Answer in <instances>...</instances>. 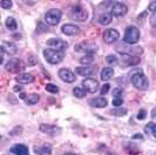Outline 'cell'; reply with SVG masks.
Wrapping results in <instances>:
<instances>
[{
  "label": "cell",
  "instance_id": "obj_1",
  "mask_svg": "<svg viewBox=\"0 0 156 155\" xmlns=\"http://www.w3.org/2000/svg\"><path fill=\"white\" fill-rule=\"evenodd\" d=\"M130 80L133 86L139 89V91H147L149 87V80L148 78L143 74L142 70H135L133 74H130Z\"/></svg>",
  "mask_w": 156,
  "mask_h": 155
},
{
  "label": "cell",
  "instance_id": "obj_2",
  "mask_svg": "<svg viewBox=\"0 0 156 155\" xmlns=\"http://www.w3.org/2000/svg\"><path fill=\"white\" fill-rule=\"evenodd\" d=\"M140 40V30L135 26H128L125 31L123 35V42L127 45H135Z\"/></svg>",
  "mask_w": 156,
  "mask_h": 155
},
{
  "label": "cell",
  "instance_id": "obj_3",
  "mask_svg": "<svg viewBox=\"0 0 156 155\" xmlns=\"http://www.w3.org/2000/svg\"><path fill=\"white\" fill-rule=\"evenodd\" d=\"M44 56L47 60V62H49L51 65H58L63 60L65 52L55 51L52 48H46V49H44Z\"/></svg>",
  "mask_w": 156,
  "mask_h": 155
},
{
  "label": "cell",
  "instance_id": "obj_4",
  "mask_svg": "<svg viewBox=\"0 0 156 155\" xmlns=\"http://www.w3.org/2000/svg\"><path fill=\"white\" fill-rule=\"evenodd\" d=\"M70 18L76 20V21H85L88 18V13L82 5L78 4V5H74L70 8Z\"/></svg>",
  "mask_w": 156,
  "mask_h": 155
},
{
  "label": "cell",
  "instance_id": "obj_5",
  "mask_svg": "<svg viewBox=\"0 0 156 155\" xmlns=\"http://www.w3.org/2000/svg\"><path fill=\"white\" fill-rule=\"evenodd\" d=\"M61 16H62V12L59 9V8H51L48 9L45 16V19H46V23L51 26H55L60 23L61 20Z\"/></svg>",
  "mask_w": 156,
  "mask_h": 155
},
{
  "label": "cell",
  "instance_id": "obj_6",
  "mask_svg": "<svg viewBox=\"0 0 156 155\" xmlns=\"http://www.w3.org/2000/svg\"><path fill=\"white\" fill-rule=\"evenodd\" d=\"M74 49L79 53H86L87 55H93L96 52L98 46L93 42H89V41H82L74 47Z\"/></svg>",
  "mask_w": 156,
  "mask_h": 155
},
{
  "label": "cell",
  "instance_id": "obj_7",
  "mask_svg": "<svg viewBox=\"0 0 156 155\" xmlns=\"http://www.w3.org/2000/svg\"><path fill=\"white\" fill-rule=\"evenodd\" d=\"M47 46L49 47V48H52V49H55V51H66L67 49V47H68V44L66 42V41H63L61 39L59 38H51L47 40Z\"/></svg>",
  "mask_w": 156,
  "mask_h": 155
},
{
  "label": "cell",
  "instance_id": "obj_8",
  "mask_svg": "<svg viewBox=\"0 0 156 155\" xmlns=\"http://www.w3.org/2000/svg\"><path fill=\"white\" fill-rule=\"evenodd\" d=\"M127 12H128V7L123 2H114L113 6L110 7V14L116 18L126 16Z\"/></svg>",
  "mask_w": 156,
  "mask_h": 155
},
{
  "label": "cell",
  "instance_id": "obj_9",
  "mask_svg": "<svg viewBox=\"0 0 156 155\" xmlns=\"http://www.w3.org/2000/svg\"><path fill=\"white\" fill-rule=\"evenodd\" d=\"M116 51L120 52L121 54H129V55H134V54H142L143 53V48L139 46L135 47H130L129 46H125V45H117L116 46Z\"/></svg>",
  "mask_w": 156,
  "mask_h": 155
},
{
  "label": "cell",
  "instance_id": "obj_10",
  "mask_svg": "<svg viewBox=\"0 0 156 155\" xmlns=\"http://www.w3.org/2000/svg\"><path fill=\"white\" fill-rule=\"evenodd\" d=\"M82 87L88 93H95L99 91V81L93 78H87L82 81Z\"/></svg>",
  "mask_w": 156,
  "mask_h": 155
},
{
  "label": "cell",
  "instance_id": "obj_11",
  "mask_svg": "<svg viewBox=\"0 0 156 155\" xmlns=\"http://www.w3.org/2000/svg\"><path fill=\"white\" fill-rule=\"evenodd\" d=\"M119 38H120V33H119L117 30H114V28H108L102 34V39H103V41L106 44H113Z\"/></svg>",
  "mask_w": 156,
  "mask_h": 155
},
{
  "label": "cell",
  "instance_id": "obj_12",
  "mask_svg": "<svg viewBox=\"0 0 156 155\" xmlns=\"http://www.w3.org/2000/svg\"><path fill=\"white\" fill-rule=\"evenodd\" d=\"M25 68V65L19 59H9L5 65V70L7 72H19Z\"/></svg>",
  "mask_w": 156,
  "mask_h": 155
},
{
  "label": "cell",
  "instance_id": "obj_13",
  "mask_svg": "<svg viewBox=\"0 0 156 155\" xmlns=\"http://www.w3.org/2000/svg\"><path fill=\"white\" fill-rule=\"evenodd\" d=\"M39 129L45 134H48L51 136H56L59 134H61V129L60 127L54 126V124H41L39 127Z\"/></svg>",
  "mask_w": 156,
  "mask_h": 155
},
{
  "label": "cell",
  "instance_id": "obj_14",
  "mask_svg": "<svg viewBox=\"0 0 156 155\" xmlns=\"http://www.w3.org/2000/svg\"><path fill=\"white\" fill-rule=\"evenodd\" d=\"M122 55V62L121 66L128 67V66H136L140 63V58L136 55H129V54H121Z\"/></svg>",
  "mask_w": 156,
  "mask_h": 155
},
{
  "label": "cell",
  "instance_id": "obj_15",
  "mask_svg": "<svg viewBox=\"0 0 156 155\" xmlns=\"http://www.w3.org/2000/svg\"><path fill=\"white\" fill-rule=\"evenodd\" d=\"M59 78L62 81L67 82V84H72V82L75 81V74L70 70H68V68H61V70H59Z\"/></svg>",
  "mask_w": 156,
  "mask_h": 155
},
{
  "label": "cell",
  "instance_id": "obj_16",
  "mask_svg": "<svg viewBox=\"0 0 156 155\" xmlns=\"http://www.w3.org/2000/svg\"><path fill=\"white\" fill-rule=\"evenodd\" d=\"M75 73L81 77H92V75H95L96 70H95V67H92V66H82V67H76Z\"/></svg>",
  "mask_w": 156,
  "mask_h": 155
},
{
  "label": "cell",
  "instance_id": "obj_17",
  "mask_svg": "<svg viewBox=\"0 0 156 155\" xmlns=\"http://www.w3.org/2000/svg\"><path fill=\"white\" fill-rule=\"evenodd\" d=\"M61 31H62L63 34L66 35H76L80 33V28H79L76 25H73V23H66L61 27Z\"/></svg>",
  "mask_w": 156,
  "mask_h": 155
},
{
  "label": "cell",
  "instance_id": "obj_18",
  "mask_svg": "<svg viewBox=\"0 0 156 155\" xmlns=\"http://www.w3.org/2000/svg\"><path fill=\"white\" fill-rule=\"evenodd\" d=\"M1 48L4 49V52L8 55H16V53L18 52V48L13 42H8L6 40L1 41Z\"/></svg>",
  "mask_w": 156,
  "mask_h": 155
},
{
  "label": "cell",
  "instance_id": "obj_19",
  "mask_svg": "<svg viewBox=\"0 0 156 155\" xmlns=\"http://www.w3.org/2000/svg\"><path fill=\"white\" fill-rule=\"evenodd\" d=\"M16 82L21 84V85H27V84H32L34 81V77L31 73H19L16 77Z\"/></svg>",
  "mask_w": 156,
  "mask_h": 155
},
{
  "label": "cell",
  "instance_id": "obj_20",
  "mask_svg": "<svg viewBox=\"0 0 156 155\" xmlns=\"http://www.w3.org/2000/svg\"><path fill=\"white\" fill-rule=\"evenodd\" d=\"M88 103H89L90 106L95 107V108H103V107H106V106L108 105V101H107V99H105V98H102V96H98V98H92V99H89Z\"/></svg>",
  "mask_w": 156,
  "mask_h": 155
},
{
  "label": "cell",
  "instance_id": "obj_21",
  "mask_svg": "<svg viewBox=\"0 0 156 155\" xmlns=\"http://www.w3.org/2000/svg\"><path fill=\"white\" fill-rule=\"evenodd\" d=\"M11 153L14 155H30V150H28L27 146L18 143V145H14L11 148Z\"/></svg>",
  "mask_w": 156,
  "mask_h": 155
},
{
  "label": "cell",
  "instance_id": "obj_22",
  "mask_svg": "<svg viewBox=\"0 0 156 155\" xmlns=\"http://www.w3.org/2000/svg\"><path fill=\"white\" fill-rule=\"evenodd\" d=\"M34 153L37 155H51L52 148L49 145H47V146H35L34 147Z\"/></svg>",
  "mask_w": 156,
  "mask_h": 155
},
{
  "label": "cell",
  "instance_id": "obj_23",
  "mask_svg": "<svg viewBox=\"0 0 156 155\" xmlns=\"http://www.w3.org/2000/svg\"><path fill=\"white\" fill-rule=\"evenodd\" d=\"M113 75H114V70H113L112 67H105V68H102L101 74H100L101 80H103V81L110 80V79L113 78Z\"/></svg>",
  "mask_w": 156,
  "mask_h": 155
},
{
  "label": "cell",
  "instance_id": "obj_24",
  "mask_svg": "<svg viewBox=\"0 0 156 155\" xmlns=\"http://www.w3.org/2000/svg\"><path fill=\"white\" fill-rule=\"evenodd\" d=\"M112 20H113V16L110 14V13H102L101 16H99V19H98V21L100 25H103V26H106V25H109L112 23Z\"/></svg>",
  "mask_w": 156,
  "mask_h": 155
},
{
  "label": "cell",
  "instance_id": "obj_25",
  "mask_svg": "<svg viewBox=\"0 0 156 155\" xmlns=\"http://www.w3.org/2000/svg\"><path fill=\"white\" fill-rule=\"evenodd\" d=\"M6 27H7L9 31H16V28H18V23H16V20L14 18H12V16H8L7 19H6Z\"/></svg>",
  "mask_w": 156,
  "mask_h": 155
},
{
  "label": "cell",
  "instance_id": "obj_26",
  "mask_svg": "<svg viewBox=\"0 0 156 155\" xmlns=\"http://www.w3.org/2000/svg\"><path fill=\"white\" fill-rule=\"evenodd\" d=\"M40 100V96L39 94H35V93H32L27 95V99H26V103L27 105H35L38 103Z\"/></svg>",
  "mask_w": 156,
  "mask_h": 155
},
{
  "label": "cell",
  "instance_id": "obj_27",
  "mask_svg": "<svg viewBox=\"0 0 156 155\" xmlns=\"http://www.w3.org/2000/svg\"><path fill=\"white\" fill-rule=\"evenodd\" d=\"M86 91L85 89H82V88H80V87H75V88H73V94L79 98V99H82V98H85L86 96Z\"/></svg>",
  "mask_w": 156,
  "mask_h": 155
},
{
  "label": "cell",
  "instance_id": "obj_28",
  "mask_svg": "<svg viewBox=\"0 0 156 155\" xmlns=\"http://www.w3.org/2000/svg\"><path fill=\"white\" fill-rule=\"evenodd\" d=\"M93 61H94V55H85V56H82L80 59V62L82 65H85V66H89Z\"/></svg>",
  "mask_w": 156,
  "mask_h": 155
},
{
  "label": "cell",
  "instance_id": "obj_29",
  "mask_svg": "<svg viewBox=\"0 0 156 155\" xmlns=\"http://www.w3.org/2000/svg\"><path fill=\"white\" fill-rule=\"evenodd\" d=\"M106 61L108 62L109 65H112V66H116L117 63H119V59H117L116 55L110 54V55H107V56H106Z\"/></svg>",
  "mask_w": 156,
  "mask_h": 155
},
{
  "label": "cell",
  "instance_id": "obj_30",
  "mask_svg": "<svg viewBox=\"0 0 156 155\" xmlns=\"http://www.w3.org/2000/svg\"><path fill=\"white\" fill-rule=\"evenodd\" d=\"M110 113L115 116H123L127 114V109L126 108H115L113 110H110Z\"/></svg>",
  "mask_w": 156,
  "mask_h": 155
},
{
  "label": "cell",
  "instance_id": "obj_31",
  "mask_svg": "<svg viewBox=\"0 0 156 155\" xmlns=\"http://www.w3.org/2000/svg\"><path fill=\"white\" fill-rule=\"evenodd\" d=\"M46 91L52 94H56L58 92H59V87H58L56 85H54V84H47Z\"/></svg>",
  "mask_w": 156,
  "mask_h": 155
},
{
  "label": "cell",
  "instance_id": "obj_32",
  "mask_svg": "<svg viewBox=\"0 0 156 155\" xmlns=\"http://www.w3.org/2000/svg\"><path fill=\"white\" fill-rule=\"evenodd\" d=\"M123 94H125V91H123V88H120V87H117V88H115V89H113V96H114V99L122 98V96H123Z\"/></svg>",
  "mask_w": 156,
  "mask_h": 155
},
{
  "label": "cell",
  "instance_id": "obj_33",
  "mask_svg": "<svg viewBox=\"0 0 156 155\" xmlns=\"http://www.w3.org/2000/svg\"><path fill=\"white\" fill-rule=\"evenodd\" d=\"M0 5H1V7H2V8H5V9H8V8L12 7L13 2H12L11 0H1V1H0Z\"/></svg>",
  "mask_w": 156,
  "mask_h": 155
},
{
  "label": "cell",
  "instance_id": "obj_34",
  "mask_svg": "<svg viewBox=\"0 0 156 155\" xmlns=\"http://www.w3.org/2000/svg\"><path fill=\"white\" fill-rule=\"evenodd\" d=\"M109 88H110V85H109V84H105V85H103L101 87V89H100V93H101L102 95L107 94L108 92H109Z\"/></svg>",
  "mask_w": 156,
  "mask_h": 155
},
{
  "label": "cell",
  "instance_id": "obj_35",
  "mask_svg": "<svg viewBox=\"0 0 156 155\" xmlns=\"http://www.w3.org/2000/svg\"><path fill=\"white\" fill-rule=\"evenodd\" d=\"M147 116V110L146 109H141L137 114V120H144Z\"/></svg>",
  "mask_w": 156,
  "mask_h": 155
},
{
  "label": "cell",
  "instance_id": "obj_36",
  "mask_svg": "<svg viewBox=\"0 0 156 155\" xmlns=\"http://www.w3.org/2000/svg\"><path fill=\"white\" fill-rule=\"evenodd\" d=\"M122 103H123V99H122V98L113 99V106H115V107H120V106H122Z\"/></svg>",
  "mask_w": 156,
  "mask_h": 155
},
{
  "label": "cell",
  "instance_id": "obj_37",
  "mask_svg": "<svg viewBox=\"0 0 156 155\" xmlns=\"http://www.w3.org/2000/svg\"><path fill=\"white\" fill-rule=\"evenodd\" d=\"M148 9L151 11V12H156V1H150L149 2Z\"/></svg>",
  "mask_w": 156,
  "mask_h": 155
},
{
  "label": "cell",
  "instance_id": "obj_38",
  "mask_svg": "<svg viewBox=\"0 0 156 155\" xmlns=\"http://www.w3.org/2000/svg\"><path fill=\"white\" fill-rule=\"evenodd\" d=\"M154 126H155V124H153V122H149V124L146 126V132H147V133L153 132V128H154Z\"/></svg>",
  "mask_w": 156,
  "mask_h": 155
},
{
  "label": "cell",
  "instance_id": "obj_39",
  "mask_svg": "<svg viewBox=\"0 0 156 155\" xmlns=\"http://www.w3.org/2000/svg\"><path fill=\"white\" fill-rule=\"evenodd\" d=\"M21 131H23V129H21V127H20V126H18L14 131H12V132H11V134H12V135H13L14 133H19V134H20V133H21Z\"/></svg>",
  "mask_w": 156,
  "mask_h": 155
},
{
  "label": "cell",
  "instance_id": "obj_40",
  "mask_svg": "<svg viewBox=\"0 0 156 155\" xmlns=\"http://www.w3.org/2000/svg\"><path fill=\"white\" fill-rule=\"evenodd\" d=\"M13 91H14V92H21V91H23V87H21V86H14V87H13Z\"/></svg>",
  "mask_w": 156,
  "mask_h": 155
},
{
  "label": "cell",
  "instance_id": "obj_41",
  "mask_svg": "<svg viewBox=\"0 0 156 155\" xmlns=\"http://www.w3.org/2000/svg\"><path fill=\"white\" fill-rule=\"evenodd\" d=\"M151 134H153V136H155V138H156V124H155V126H154V128H153V132H151Z\"/></svg>",
  "mask_w": 156,
  "mask_h": 155
},
{
  "label": "cell",
  "instance_id": "obj_42",
  "mask_svg": "<svg viewBox=\"0 0 156 155\" xmlns=\"http://www.w3.org/2000/svg\"><path fill=\"white\" fill-rule=\"evenodd\" d=\"M134 138H135V139H143V138H142V135H140V134H136V135H134Z\"/></svg>",
  "mask_w": 156,
  "mask_h": 155
},
{
  "label": "cell",
  "instance_id": "obj_43",
  "mask_svg": "<svg viewBox=\"0 0 156 155\" xmlns=\"http://www.w3.org/2000/svg\"><path fill=\"white\" fill-rule=\"evenodd\" d=\"M20 98H21V99H27V95L25 93H21L20 94Z\"/></svg>",
  "mask_w": 156,
  "mask_h": 155
},
{
  "label": "cell",
  "instance_id": "obj_44",
  "mask_svg": "<svg viewBox=\"0 0 156 155\" xmlns=\"http://www.w3.org/2000/svg\"><path fill=\"white\" fill-rule=\"evenodd\" d=\"M153 27H154V34L156 35V23H154V26H153Z\"/></svg>",
  "mask_w": 156,
  "mask_h": 155
},
{
  "label": "cell",
  "instance_id": "obj_45",
  "mask_svg": "<svg viewBox=\"0 0 156 155\" xmlns=\"http://www.w3.org/2000/svg\"><path fill=\"white\" fill-rule=\"evenodd\" d=\"M63 155H75V154H73V153H67V154H63Z\"/></svg>",
  "mask_w": 156,
  "mask_h": 155
},
{
  "label": "cell",
  "instance_id": "obj_46",
  "mask_svg": "<svg viewBox=\"0 0 156 155\" xmlns=\"http://www.w3.org/2000/svg\"><path fill=\"white\" fill-rule=\"evenodd\" d=\"M155 13H156V12H155Z\"/></svg>",
  "mask_w": 156,
  "mask_h": 155
}]
</instances>
